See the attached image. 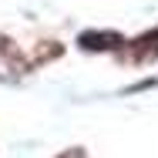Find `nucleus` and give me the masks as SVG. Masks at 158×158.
<instances>
[{
  "instance_id": "f257e3e1",
  "label": "nucleus",
  "mask_w": 158,
  "mask_h": 158,
  "mask_svg": "<svg viewBox=\"0 0 158 158\" xmlns=\"http://www.w3.org/2000/svg\"><path fill=\"white\" fill-rule=\"evenodd\" d=\"M77 44L84 51H121L125 47V37L118 31H84L77 37Z\"/></svg>"
},
{
  "instance_id": "f03ea898",
  "label": "nucleus",
  "mask_w": 158,
  "mask_h": 158,
  "mask_svg": "<svg viewBox=\"0 0 158 158\" xmlns=\"http://www.w3.org/2000/svg\"><path fill=\"white\" fill-rule=\"evenodd\" d=\"M125 57H128V61H135V64L155 61V57H158V27H155V31H148V34H141L138 40H131V47H128Z\"/></svg>"
},
{
  "instance_id": "7ed1b4c3",
  "label": "nucleus",
  "mask_w": 158,
  "mask_h": 158,
  "mask_svg": "<svg viewBox=\"0 0 158 158\" xmlns=\"http://www.w3.org/2000/svg\"><path fill=\"white\" fill-rule=\"evenodd\" d=\"M57 158H84V152H81V148H67V152L57 155Z\"/></svg>"
}]
</instances>
